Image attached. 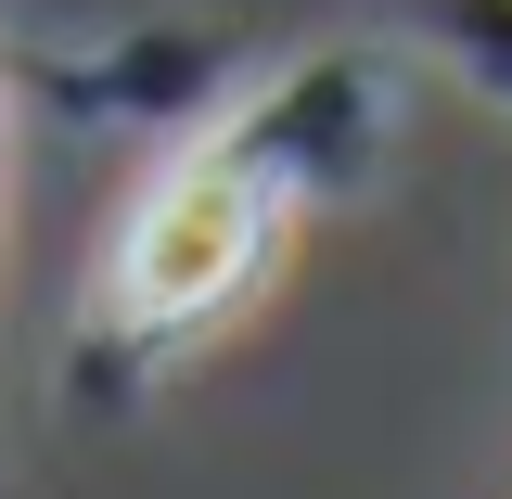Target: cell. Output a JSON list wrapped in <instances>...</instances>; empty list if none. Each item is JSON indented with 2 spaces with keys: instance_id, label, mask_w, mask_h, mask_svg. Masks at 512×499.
Returning <instances> with one entry per match:
<instances>
[{
  "instance_id": "obj_2",
  "label": "cell",
  "mask_w": 512,
  "mask_h": 499,
  "mask_svg": "<svg viewBox=\"0 0 512 499\" xmlns=\"http://www.w3.org/2000/svg\"><path fill=\"white\" fill-rule=\"evenodd\" d=\"M218 128L256 154V180L308 218V205L372 192V167L397 154V128H410V77L384 52H282L269 77H231Z\"/></svg>"
},
{
  "instance_id": "obj_5",
  "label": "cell",
  "mask_w": 512,
  "mask_h": 499,
  "mask_svg": "<svg viewBox=\"0 0 512 499\" xmlns=\"http://www.w3.org/2000/svg\"><path fill=\"white\" fill-rule=\"evenodd\" d=\"M0 499H13V461H0Z\"/></svg>"
},
{
  "instance_id": "obj_1",
  "label": "cell",
  "mask_w": 512,
  "mask_h": 499,
  "mask_svg": "<svg viewBox=\"0 0 512 499\" xmlns=\"http://www.w3.org/2000/svg\"><path fill=\"white\" fill-rule=\"evenodd\" d=\"M282 218H295V205L256 180V154L231 141V128L205 116L154 180L128 192L116 244H103V269H90V308H77V384H90V397L116 384V397H128L154 359H180L192 333L256 282V256L282 244Z\"/></svg>"
},
{
  "instance_id": "obj_3",
  "label": "cell",
  "mask_w": 512,
  "mask_h": 499,
  "mask_svg": "<svg viewBox=\"0 0 512 499\" xmlns=\"http://www.w3.org/2000/svg\"><path fill=\"white\" fill-rule=\"evenodd\" d=\"M0 90H39V116L64 128H205L231 103V52L218 39H180V26H141L116 52H0Z\"/></svg>"
},
{
  "instance_id": "obj_4",
  "label": "cell",
  "mask_w": 512,
  "mask_h": 499,
  "mask_svg": "<svg viewBox=\"0 0 512 499\" xmlns=\"http://www.w3.org/2000/svg\"><path fill=\"white\" fill-rule=\"evenodd\" d=\"M397 13H410L487 103H512V0H397Z\"/></svg>"
}]
</instances>
